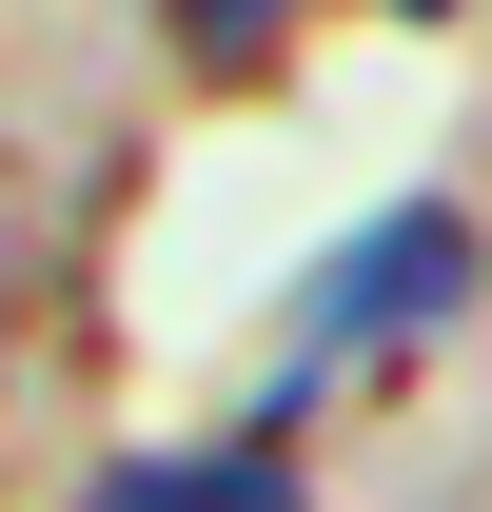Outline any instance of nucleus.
I'll use <instances>...</instances> for the list:
<instances>
[{
  "label": "nucleus",
  "instance_id": "nucleus-1",
  "mask_svg": "<svg viewBox=\"0 0 492 512\" xmlns=\"http://www.w3.org/2000/svg\"><path fill=\"white\" fill-rule=\"evenodd\" d=\"M453 296H473V217H453V197H394V217H355V237L296 276V375L414 355V335H453Z\"/></svg>",
  "mask_w": 492,
  "mask_h": 512
},
{
  "label": "nucleus",
  "instance_id": "nucleus-4",
  "mask_svg": "<svg viewBox=\"0 0 492 512\" xmlns=\"http://www.w3.org/2000/svg\"><path fill=\"white\" fill-rule=\"evenodd\" d=\"M414 20H453V0H414Z\"/></svg>",
  "mask_w": 492,
  "mask_h": 512
},
{
  "label": "nucleus",
  "instance_id": "nucleus-3",
  "mask_svg": "<svg viewBox=\"0 0 492 512\" xmlns=\"http://www.w3.org/2000/svg\"><path fill=\"white\" fill-rule=\"evenodd\" d=\"M276 20H296V0H178V40H197V60H237V40H276Z\"/></svg>",
  "mask_w": 492,
  "mask_h": 512
},
{
  "label": "nucleus",
  "instance_id": "nucleus-2",
  "mask_svg": "<svg viewBox=\"0 0 492 512\" xmlns=\"http://www.w3.org/2000/svg\"><path fill=\"white\" fill-rule=\"evenodd\" d=\"M79 512H296V434L237 414V434H197V453H119Z\"/></svg>",
  "mask_w": 492,
  "mask_h": 512
}]
</instances>
